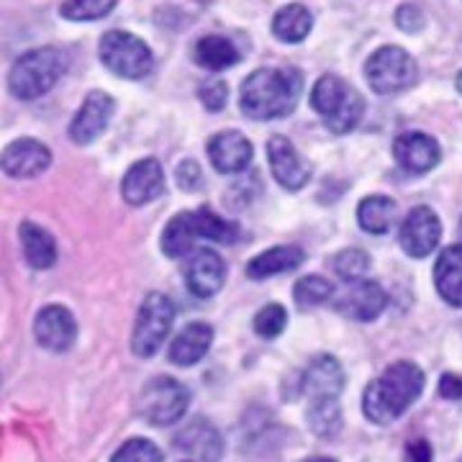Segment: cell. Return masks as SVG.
Wrapping results in <instances>:
<instances>
[{"label":"cell","instance_id":"cell-1","mask_svg":"<svg viewBox=\"0 0 462 462\" xmlns=\"http://www.w3.org/2000/svg\"><path fill=\"white\" fill-rule=\"evenodd\" d=\"M300 90H303V78L298 69L260 67L242 83L239 106L242 114L254 121H273L293 114Z\"/></svg>","mask_w":462,"mask_h":462},{"label":"cell","instance_id":"cell-2","mask_svg":"<svg viewBox=\"0 0 462 462\" xmlns=\"http://www.w3.org/2000/svg\"><path fill=\"white\" fill-rule=\"evenodd\" d=\"M421 391H424L421 367L403 360L391 365L380 378L365 388L363 411L373 424L388 427L411 409V403L421 396Z\"/></svg>","mask_w":462,"mask_h":462},{"label":"cell","instance_id":"cell-3","mask_svg":"<svg viewBox=\"0 0 462 462\" xmlns=\"http://www.w3.org/2000/svg\"><path fill=\"white\" fill-rule=\"evenodd\" d=\"M67 57L57 47H39L16 60L8 75V90L18 100H36L50 93L57 80L65 75Z\"/></svg>","mask_w":462,"mask_h":462},{"label":"cell","instance_id":"cell-4","mask_svg":"<svg viewBox=\"0 0 462 462\" xmlns=\"http://www.w3.org/2000/svg\"><path fill=\"white\" fill-rule=\"evenodd\" d=\"M311 108L324 118L327 129L334 134L352 132L365 114L363 96L337 75L319 78L311 93Z\"/></svg>","mask_w":462,"mask_h":462},{"label":"cell","instance_id":"cell-5","mask_svg":"<svg viewBox=\"0 0 462 462\" xmlns=\"http://www.w3.org/2000/svg\"><path fill=\"white\" fill-rule=\"evenodd\" d=\"M100 62L126 80L147 78L154 65L147 44L129 32H108L100 39Z\"/></svg>","mask_w":462,"mask_h":462},{"label":"cell","instance_id":"cell-6","mask_svg":"<svg viewBox=\"0 0 462 462\" xmlns=\"http://www.w3.org/2000/svg\"><path fill=\"white\" fill-rule=\"evenodd\" d=\"M188 403H190V393L180 380L160 375L144 385L139 396V413L154 427H170L185 416Z\"/></svg>","mask_w":462,"mask_h":462},{"label":"cell","instance_id":"cell-7","mask_svg":"<svg viewBox=\"0 0 462 462\" xmlns=\"http://www.w3.org/2000/svg\"><path fill=\"white\" fill-rule=\"evenodd\" d=\"M416 62L406 50L401 47H380L365 65L367 85L378 96H393L401 90H409L416 83Z\"/></svg>","mask_w":462,"mask_h":462},{"label":"cell","instance_id":"cell-8","mask_svg":"<svg viewBox=\"0 0 462 462\" xmlns=\"http://www.w3.org/2000/svg\"><path fill=\"white\" fill-rule=\"evenodd\" d=\"M175 321V306L165 293H149L139 309L136 327L132 334V349L139 357H152L165 345L167 334Z\"/></svg>","mask_w":462,"mask_h":462},{"label":"cell","instance_id":"cell-9","mask_svg":"<svg viewBox=\"0 0 462 462\" xmlns=\"http://www.w3.org/2000/svg\"><path fill=\"white\" fill-rule=\"evenodd\" d=\"M439 236H442V224H439V216L434 214L430 206L411 208L398 229L401 247L409 257H416V260L430 257L439 245Z\"/></svg>","mask_w":462,"mask_h":462},{"label":"cell","instance_id":"cell-10","mask_svg":"<svg viewBox=\"0 0 462 462\" xmlns=\"http://www.w3.org/2000/svg\"><path fill=\"white\" fill-rule=\"evenodd\" d=\"M388 303V293L375 281L346 282L342 293H334V306L355 321H375Z\"/></svg>","mask_w":462,"mask_h":462},{"label":"cell","instance_id":"cell-11","mask_svg":"<svg viewBox=\"0 0 462 462\" xmlns=\"http://www.w3.org/2000/svg\"><path fill=\"white\" fill-rule=\"evenodd\" d=\"M51 165V152L47 144L36 142V139H16L0 154V170L8 178L16 180H29L42 175Z\"/></svg>","mask_w":462,"mask_h":462},{"label":"cell","instance_id":"cell-12","mask_svg":"<svg viewBox=\"0 0 462 462\" xmlns=\"http://www.w3.org/2000/svg\"><path fill=\"white\" fill-rule=\"evenodd\" d=\"M267 160H270L273 178L288 190H300L306 182L311 180L314 167L309 160H303L298 154V149L285 136H273L267 142Z\"/></svg>","mask_w":462,"mask_h":462},{"label":"cell","instance_id":"cell-13","mask_svg":"<svg viewBox=\"0 0 462 462\" xmlns=\"http://www.w3.org/2000/svg\"><path fill=\"white\" fill-rule=\"evenodd\" d=\"M116 103L108 93L103 90H93L88 93L80 106V111L75 114L72 124H69V139L75 144H90L96 142L100 134L108 129V121L114 116Z\"/></svg>","mask_w":462,"mask_h":462},{"label":"cell","instance_id":"cell-14","mask_svg":"<svg viewBox=\"0 0 462 462\" xmlns=\"http://www.w3.org/2000/svg\"><path fill=\"white\" fill-rule=\"evenodd\" d=\"M185 285L193 296L211 298L221 291L224 278H226V264L221 260V254L211 247L196 249L193 257L185 264Z\"/></svg>","mask_w":462,"mask_h":462},{"label":"cell","instance_id":"cell-15","mask_svg":"<svg viewBox=\"0 0 462 462\" xmlns=\"http://www.w3.org/2000/svg\"><path fill=\"white\" fill-rule=\"evenodd\" d=\"M33 334H36V342L44 349L67 352L78 339V324H75V316L69 314L65 306H44L36 314Z\"/></svg>","mask_w":462,"mask_h":462},{"label":"cell","instance_id":"cell-16","mask_svg":"<svg viewBox=\"0 0 462 462\" xmlns=\"http://www.w3.org/2000/svg\"><path fill=\"white\" fill-rule=\"evenodd\" d=\"M165 190V172L157 160H139L129 167L121 182V196L132 206H147Z\"/></svg>","mask_w":462,"mask_h":462},{"label":"cell","instance_id":"cell-17","mask_svg":"<svg viewBox=\"0 0 462 462\" xmlns=\"http://www.w3.org/2000/svg\"><path fill=\"white\" fill-rule=\"evenodd\" d=\"M393 157H396V162L406 172L421 175V172H430L431 167H437L439 157H442V149L437 144V139L430 136V134L406 132L396 136Z\"/></svg>","mask_w":462,"mask_h":462},{"label":"cell","instance_id":"cell-18","mask_svg":"<svg viewBox=\"0 0 462 462\" xmlns=\"http://www.w3.org/2000/svg\"><path fill=\"white\" fill-rule=\"evenodd\" d=\"M175 447L193 462H218L224 452V439L214 424L196 419L175 434Z\"/></svg>","mask_w":462,"mask_h":462},{"label":"cell","instance_id":"cell-19","mask_svg":"<svg viewBox=\"0 0 462 462\" xmlns=\"http://www.w3.org/2000/svg\"><path fill=\"white\" fill-rule=\"evenodd\" d=\"M252 142L242 132H218L208 142V157L218 172L234 175L247 170L252 162Z\"/></svg>","mask_w":462,"mask_h":462},{"label":"cell","instance_id":"cell-20","mask_svg":"<svg viewBox=\"0 0 462 462\" xmlns=\"http://www.w3.org/2000/svg\"><path fill=\"white\" fill-rule=\"evenodd\" d=\"M345 388V370L331 355H319L300 378V391L311 401L337 398Z\"/></svg>","mask_w":462,"mask_h":462},{"label":"cell","instance_id":"cell-21","mask_svg":"<svg viewBox=\"0 0 462 462\" xmlns=\"http://www.w3.org/2000/svg\"><path fill=\"white\" fill-rule=\"evenodd\" d=\"M211 342H214V329L206 321H193L170 342L167 360L178 367H190L208 355Z\"/></svg>","mask_w":462,"mask_h":462},{"label":"cell","instance_id":"cell-22","mask_svg":"<svg viewBox=\"0 0 462 462\" xmlns=\"http://www.w3.org/2000/svg\"><path fill=\"white\" fill-rule=\"evenodd\" d=\"M199 239H203L199 211H182L162 231V252L172 260H180L196 252Z\"/></svg>","mask_w":462,"mask_h":462},{"label":"cell","instance_id":"cell-23","mask_svg":"<svg viewBox=\"0 0 462 462\" xmlns=\"http://www.w3.org/2000/svg\"><path fill=\"white\" fill-rule=\"evenodd\" d=\"M303 260H306V252L296 247V245L264 249L263 254H257V257L249 260L247 275L252 281H267V278L282 275L288 270H296L298 264H303Z\"/></svg>","mask_w":462,"mask_h":462},{"label":"cell","instance_id":"cell-24","mask_svg":"<svg viewBox=\"0 0 462 462\" xmlns=\"http://www.w3.org/2000/svg\"><path fill=\"white\" fill-rule=\"evenodd\" d=\"M434 282L439 296L449 306L462 309V245L442 249L439 260L434 264Z\"/></svg>","mask_w":462,"mask_h":462},{"label":"cell","instance_id":"cell-25","mask_svg":"<svg viewBox=\"0 0 462 462\" xmlns=\"http://www.w3.org/2000/svg\"><path fill=\"white\" fill-rule=\"evenodd\" d=\"M18 236H21V247H23V257L32 264L33 270H50L57 263V242L50 231L42 229L33 221H23L18 226Z\"/></svg>","mask_w":462,"mask_h":462},{"label":"cell","instance_id":"cell-26","mask_svg":"<svg viewBox=\"0 0 462 462\" xmlns=\"http://www.w3.org/2000/svg\"><path fill=\"white\" fill-rule=\"evenodd\" d=\"M314 29V16L306 5L291 3L273 18V33L285 44H300Z\"/></svg>","mask_w":462,"mask_h":462},{"label":"cell","instance_id":"cell-27","mask_svg":"<svg viewBox=\"0 0 462 462\" xmlns=\"http://www.w3.org/2000/svg\"><path fill=\"white\" fill-rule=\"evenodd\" d=\"M398 203L391 196H367L357 206V221L367 234H385L393 229Z\"/></svg>","mask_w":462,"mask_h":462},{"label":"cell","instance_id":"cell-28","mask_svg":"<svg viewBox=\"0 0 462 462\" xmlns=\"http://www.w3.org/2000/svg\"><path fill=\"white\" fill-rule=\"evenodd\" d=\"M193 60L206 69H226L239 62V50L221 33H208L193 47Z\"/></svg>","mask_w":462,"mask_h":462},{"label":"cell","instance_id":"cell-29","mask_svg":"<svg viewBox=\"0 0 462 462\" xmlns=\"http://www.w3.org/2000/svg\"><path fill=\"white\" fill-rule=\"evenodd\" d=\"M309 427L314 434L331 439L342 431V409L337 398H324V401H311V409L306 413Z\"/></svg>","mask_w":462,"mask_h":462},{"label":"cell","instance_id":"cell-30","mask_svg":"<svg viewBox=\"0 0 462 462\" xmlns=\"http://www.w3.org/2000/svg\"><path fill=\"white\" fill-rule=\"evenodd\" d=\"M199 218L203 239L218 242V245H234L239 239V224L236 221H226L211 208H199Z\"/></svg>","mask_w":462,"mask_h":462},{"label":"cell","instance_id":"cell-31","mask_svg":"<svg viewBox=\"0 0 462 462\" xmlns=\"http://www.w3.org/2000/svg\"><path fill=\"white\" fill-rule=\"evenodd\" d=\"M334 273L346 282L363 281L365 275L370 273V254L365 249H342L334 260H331Z\"/></svg>","mask_w":462,"mask_h":462},{"label":"cell","instance_id":"cell-32","mask_svg":"<svg viewBox=\"0 0 462 462\" xmlns=\"http://www.w3.org/2000/svg\"><path fill=\"white\" fill-rule=\"evenodd\" d=\"M116 8V0H67L60 14L69 21H98Z\"/></svg>","mask_w":462,"mask_h":462},{"label":"cell","instance_id":"cell-33","mask_svg":"<svg viewBox=\"0 0 462 462\" xmlns=\"http://www.w3.org/2000/svg\"><path fill=\"white\" fill-rule=\"evenodd\" d=\"M334 296V285L321 275H306L296 282L293 288V298H296L300 306H316V303H324Z\"/></svg>","mask_w":462,"mask_h":462},{"label":"cell","instance_id":"cell-34","mask_svg":"<svg viewBox=\"0 0 462 462\" xmlns=\"http://www.w3.org/2000/svg\"><path fill=\"white\" fill-rule=\"evenodd\" d=\"M111 462H162V449L149 439H129L114 452Z\"/></svg>","mask_w":462,"mask_h":462},{"label":"cell","instance_id":"cell-35","mask_svg":"<svg viewBox=\"0 0 462 462\" xmlns=\"http://www.w3.org/2000/svg\"><path fill=\"white\" fill-rule=\"evenodd\" d=\"M285 324H288V314H285V309H282L281 303H270V306L260 309L257 316H254V331L263 339H275L285 329Z\"/></svg>","mask_w":462,"mask_h":462},{"label":"cell","instance_id":"cell-36","mask_svg":"<svg viewBox=\"0 0 462 462\" xmlns=\"http://www.w3.org/2000/svg\"><path fill=\"white\" fill-rule=\"evenodd\" d=\"M199 98L200 103L216 114V111H221L224 106H226V98H229V88L224 80H218V78H211V80H206V83L199 88Z\"/></svg>","mask_w":462,"mask_h":462},{"label":"cell","instance_id":"cell-37","mask_svg":"<svg viewBox=\"0 0 462 462\" xmlns=\"http://www.w3.org/2000/svg\"><path fill=\"white\" fill-rule=\"evenodd\" d=\"M424 23H427V18H424V11L419 8V5H413V3H406V5H401L396 11V26L401 32L406 33H416L424 29Z\"/></svg>","mask_w":462,"mask_h":462},{"label":"cell","instance_id":"cell-38","mask_svg":"<svg viewBox=\"0 0 462 462\" xmlns=\"http://www.w3.org/2000/svg\"><path fill=\"white\" fill-rule=\"evenodd\" d=\"M175 180H178L182 190H199L200 180H203L199 162L196 160H182L178 170H175Z\"/></svg>","mask_w":462,"mask_h":462},{"label":"cell","instance_id":"cell-39","mask_svg":"<svg viewBox=\"0 0 462 462\" xmlns=\"http://www.w3.org/2000/svg\"><path fill=\"white\" fill-rule=\"evenodd\" d=\"M431 457H434V452L427 439H416L406 447V462H431Z\"/></svg>","mask_w":462,"mask_h":462},{"label":"cell","instance_id":"cell-40","mask_svg":"<svg viewBox=\"0 0 462 462\" xmlns=\"http://www.w3.org/2000/svg\"><path fill=\"white\" fill-rule=\"evenodd\" d=\"M439 396L442 398H462V375H452V373H445L442 380H439Z\"/></svg>","mask_w":462,"mask_h":462},{"label":"cell","instance_id":"cell-41","mask_svg":"<svg viewBox=\"0 0 462 462\" xmlns=\"http://www.w3.org/2000/svg\"><path fill=\"white\" fill-rule=\"evenodd\" d=\"M303 462H337V460H331V457H309V460H303Z\"/></svg>","mask_w":462,"mask_h":462},{"label":"cell","instance_id":"cell-42","mask_svg":"<svg viewBox=\"0 0 462 462\" xmlns=\"http://www.w3.org/2000/svg\"><path fill=\"white\" fill-rule=\"evenodd\" d=\"M455 85H457V90H460V96H462V72L457 75V80H455Z\"/></svg>","mask_w":462,"mask_h":462},{"label":"cell","instance_id":"cell-43","mask_svg":"<svg viewBox=\"0 0 462 462\" xmlns=\"http://www.w3.org/2000/svg\"><path fill=\"white\" fill-rule=\"evenodd\" d=\"M460 234H462V224H460Z\"/></svg>","mask_w":462,"mask_h":462},{"label":"cell","instance_id":"cell-44","mask_svg":"<svg viewBox=\"0 0 462 462\" xmlns=\"http://www.w3.org/2000/svg\"><path fill=\"white\" fill-rule=\"evenodd\" d=\"M190 462H193V460H190Z\"/></svg>","mask_w":462,"mask_h":462}]
</instances>
